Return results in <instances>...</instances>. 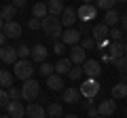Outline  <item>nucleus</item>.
I'll return each mask as SVG.
<instances>
[{
	"instance_id": "obj_1",
	"label": "nucleus",
	"mask_w": 127,
	"mask_h": 118,
	"mask_svg": "<svg viewBox=\"0 0 127 118\" xmlns=\"http://www.w3.org/2000/svg\"><path fill=\"white\" fill-rule=\"evenodd\" d=\"M42 32L47 34V36L51 38H62V32H64V25L62 21H59V17H55V15H47L45 19H42Z\"/></svg>"
},
{
	"instance_id": "obj_2",
	"label": "nucleus",
	"mask_w": 127,
	"mask_h": 118,
	"mask_svg": "<svg viewBox=\"0 0 127 118\" xmlns=\"http://www.w3.org/2000/svg\"><path fill=\"white\" fill-rule=\"evenodd\" d=\"M34 63H32V59H17L13 63V76L19 78V80H30L32 74H34Z\"/></svg>"
},
{
	"instance_id": "obj_3",
	"label": "nucleus",
	"mask_w": 127,
	"mask_h": 118,
	"mask_svg": "<svg viewBox=\"0 0 127 118\" xmlns=\"http://www.w3.org/2000/svg\"><path fill=\"white\" fill-rule=\"evenodd\" d=\"M40 97V82L30 78V80H23L21 84V99L23 101H34Z\"/></svg>"
},
{
	"instance_id": "obj_4",
	"label": "nucleus",
	"mask_w": 127,
	"mask_h": 118,
	"mask_svg": "<svg viewBox=\"0 0 127 118\" xmlns=\"http://www.w3.org/2000/svg\"><path fill=\"white\" fill-rule=\"evenodd\" d=\"M81 97H85V99H93L97 93H100V82H97V78H85V80L81 82Z\"/></svg>"
},
{
	"instance_id": "obj_5",
	"label": "nucleus",
	"mask_w": 127,
	"mask_h": 118,
	"mask_svg": "<svg viewBox=\"0 0 127 118\" xmlns=\"http://www.w3.org/2000/svg\"><path fill=\"white\" fill-rule=\"evenodd\" d=\"M83 74H85V78H100V74H102L100 61H95V59H87L85 63H83Z\"/></svg>"
},
{
	"instance_id": "obj_6",
	"label": "nucleus",
	"mask_w": 127,
	"mask_h": 118,
	"mask_svg": "<svg viewBox=\"0 0 127 118\" xmlns=\"http://www.w3.org/2000/svg\"><path fill=\"white\" fill-rule=\"evenodd\" d=\"M76 17L81 21H93L97 17V9H95V4H81L76 9Z\"/></svg>"
},
{
	"instance_id": "obj_7",
	"label": "nucleus",
	"mask_w": 127,
	"mask_h": 118,
	"mask_svg": "<svg viewBox=\"0 0 127 118\" xmlns=\"http://www.w3.org/2000/svg\"><path fill=\"white\" fill-rule=\"evenodd\" d=\"M62 42L66 46H74V44H81V32L74 30V27H66L62 32Z\"/></svg>"
},
{
	"instance_id": "obj_8",
	"label": "nucleus",
	"mask_w": 127,
	"mask_h": 118,
	"mask_svg": "<svg viewBox=\"0 0 127 118\" xmlns=\"http://www.w3.org/2000/svg\"><path fill=\"white\" fill-rule=\"evenodd\" d=\"M68 59L72 61L74 65H83V63L87 61V51L83 49L81 44H74L72 49H70V57H68Z\"/></svg>"
},
{
	"instance_id": "obj_9",
	"label": "nucleus",
	"mask_w": 127,
	"mask_h": 118,
	"mask_svg": "<svg viewBox=\"0 0 127 118\" xmlns=\"http://www.w3.org/2000/svg\"><path fill=\"white\" fill-rule=\"evenodd\" d=\"M76 9H72V6H66L64 9V13L59 15V21H62L64 27H72L74 23H76Z\"/></svg>"
},
{
	"instance_id": "obj_10",
	"label": "nucleus",
	"mask_w": 127,
	"mask_h": 118,
	"mask_svg": "<svg viewBox=\"0 0 127 118\" xmlns=\"http://www.w3.org/2000/svg\"><path fill=\"white\" fill-rule=\"evenodd\" d=\"M17 49L15 46H9V44H4V46H0V61H4V63H15L17 61Z\"/></svg>"
},
{
	"instance_id": "obj_11",
	"label": "nucleus",
	"mask_w": 127,
	"mask_h": 118,
	"mask_svg": "<svg viewBox=\"0 0 127 118\" xmlns=\"http://www.w3.org/2000/svg\"><path fill=\"white\" fill-rule=\"evenodd\" d=\"M26 114H28V118H47V110L36 101H30L26 105Z\"/></svg>"
},
{
	"instance_id": "obj_12",
	"label": "nucleus",
	"mask_w": 127,
	"mask_h": 118,
	"mask_svg": "<svg viewBox=\"0 0 127 118\" xmlns=\"http://www.w3.org/2000/svg\"><path fill=\"white\" fill-rule=\"evenodd\" d=\"M2 32H4V36H6V38L15 40V38H19V36H21V25H19V23L13 19V21H6V23H4Z\"/></svg>"
},
{
	"instance_id": "obj_13",
	"label": "nucleus",
	"mask_w": 127,
	"mask_h": 118,
	"mask_svg": "<svg viewBox=\"0 0 127 118\" xmlns=\"http://www.w3.org/2000/svg\"><path fill=\"white\" fill-rule=\"evenodd\" d=\"M6 112L11 118H23L26 116V105L21 101H9L6 103Z\"/></svg>"
},
{
	"instance_id": "obj_14",
	"label": "nucleus",
	"mask_w": 127,
	"mask_h": 118,
	"mask_svg": "<svg viewBox=\"0 0 127 118\" xmlns=\"http://www.w3.org/2000/svg\"><path fill=\"white\" fill-rule=\"evenodd\" d=\"M114 112H117V101H114V99H104L100 105H97V114L104 116V118L112 116Z\"/></svg>"
},
{
	"instance_id": "obj_15",
	"label": "nucleus",
	"mask_w": 127,
	"mask_h": 118,
	"mask_svg": "<svg viewBox=\"0 0 127 118\" xmlns=\"http://www.w3.org/2000/svg\"><path fill=\"white\" fill-rule=\"evenodd\" d=\"M47 57H49V51H47V46H45V44H36V46H32V55H30L32 61L42 63V61H47Z\"/></svg>"
},
{
	"instance_id": "obj_16",
	"label": "nucleus",
	"mask_w": 127,
	"mask_h": 118,
	"mask_svg": "<svg viewBox=\"0 0 127 118\" xmlns=\"http://www.w3.org/2000/svg\"><path fill=\"white\" fill-rule=\"evenodd\" d=\"M108 30H110V27L104 25V23H97V25L91 30V38L95 40V44H100L102 40H106V38H108Z\"/></svg>"
},
{
	"instance_id": "obj_17",
	"label": "nucleus",
	"mask_w": 127,
	"mask_h": 118,
	"mask_svg": "<svg viewBox=\"0 0 127 118\" xmlns=\"http://www.w3.org/2000/svg\"><path fill=\"white\" fill-rule=\"evenodd\" d=\"M64 103H78V101H81V91H78V89H74V86H70V89H66V91H64Z\"/></svg>"
},
{
	"instance_id": "obj_18",
	"label": "nucleus",
	"mask_w": 127,
	"mask_h": 118,
	"mask_svg": "<svg viewBox=\"0 0 127 118\" xmlns=\"http://www.w3.org/2000/svg\"><path fill=\"white\" fill-rule=\"evenodd\" d=\"M119 21H121V13H119L117 9L106 11V15H104V25H108V27H117Z\"/></svg>"
},
{
	"instance_id": "obj_19",
	"label": "nucleus",
	"mask_w": 127,
	"mask_h": 118,
	"mask_svg": "<svg viewBox=\"0 0 127 118\" xmlns=\"http://www.w3.org/2000/svg\"><path fill=\"white\" fill-rule=\"evenodd\" d=\"M47 86L51 91H64V78L59 74H51V76H47Z\"/></svg>"
},
{
	"instance_id": "obj_20",
	"label": "nucleus",
	"mask_w": 127,
	"mask_h": 118,
	"mask_svg": "<svg viewBox=\"0 0 127 118\" xmlns=\"http://www.w3.org/2000/svg\"><path fill=\"white\" fill-rule=\"evenodd\" d=\"M72 61H70L68 57H59V61L55 63V74H59V76H64V74H68L70 68H72Z\"/></svg>"
},
{
	"instance_id": "obj_21",
	"label": "nucleus",
	"mask_w": 127,
	"mask_h": 118,
	"mask_svg": "<svg viewBox=\"0 0 127 118\" xmlns=\"http://www.w3.org/2000/svg\"><path fill=\"white\" fill-rule=\"evenodd\" d=\"M108 55H110V59H119V57H123L125 55V49H123V42H110L108 44Z\"/></svg>"
},
{
	"instance_id": "obj_22",
	"label": "nucleus",
	"mask_w": 127,
	"mask_h": 118,
	"mask_svg": "<svg viewBox=\"0 0 127 118\" xmlns=\"http://www.w3.org/2000/svg\"><path fill=\"white\" fill-rule=\"evenodd\" d=\"M47 116L49 118H64V105L53 101V103L47 105Z\"/></svg>"
},
{
	"instance_id": "obj_23",
	"label": "nucleus",
	"mask_w": 127,
	"mask_h": 118,
	"mask_svg": "<svg viewBox=\"0 0 127 118\" xmlns=\"http://www.w3.org/2000/svg\"><path fill=\"white\" fill-rule=\"evenodd\" d=\"M47 9H49V15H55V17H59V15L64 13V0H49L47 2Z\"/></svg>"
},
{
	"instance_id": "obj_24",
	"label": "nucleus",
	"mask_w": 127,
	"mask_h": 118,
	"mask_svg": "<svg viewBox=\"0 0 127 118\" xmlns=\"http://www.w3.org/2000/svg\"><path fill=\"white\" fill-rule=\"evenodd\" d=\"M110 93H112V99H125L127 97V82H117Z\"/></svg>"
},
{
	"instance_id": "obj_25",
	"label": "nucleus",
	"mask_w": 127,
	"mask_h": 118,
	"mask_svg": "<svg viewBox=\"0 0 127 118\" xmlns=\"http://www.w3.org/2000/svg\"><path fill=\"white\" fill-rule=\"evenodd\" d=\"M49 15V9H47V2H36L32 6V17H38V19H45Z\"/></svg>"
},
{
	"instance_id": "obj_26",
	"label": "nucleus",
	"mask_w": 127,
	"mask_h": 118,
	"mask_svg": "<svg viewBox=\"0 0 127 118\" xmlns=\"http://www.w3.org/2000/svg\"><path fill=\"white\" fill-rule=\"evenodd\" d=\"M13 86V74L9 70H0V89H11Z\"/></svg>"
},
{
	"instance_id": "obj_27",
	"label": "nucleus",
	"mask_w": 127,
	"mask_h": 118,
	"mask_svg": "<svg viewBox=\"0 0 127 118\" xmlns=\"http://www.w3.org/2000/svg\"><path fill=\"white\" fill-rule=\"evenodd\" d=\"M17 15V9H15L13 4H6V6H2V11H0V17L4 19V23L6 21H13V17Z\"/></svg>"
},
{
	"instance_id": "obj_28",
	"label": "nucleus",
	"mask_w": 127,
	"mask_h": 118,
	"mask_svg": "<svg viewBox=\"0 0 127 118\" xmlns=\"http://www.w3.org/2000/svg\"><path fill=\"white\" fill-rule=\"evenodd\" d=\"M114 4H117V0H95V9L100 11H110L114 9Z\"/></svg>"
},
{
	"instance_id": "obj_29",
	"label": "nucleus",
	"mask_w": 127,
	"mask_h": 118,
	"mask_svg": "<svg viewBox=\"0 0 127 118\" xmlns=\"http://www.w3.org/2000/svg\"><path fill=\"white\" fill-rule=\"evenodd\" d=\"M38 72H40L42 76L47 78V76H51V74L55 72V65H53V63H49V61H42V63L38 65Z\"/></svg>"
},
{
	"instance_id": "obj_30",
	"label": "nucleus",
	"mask_w": 127,
	"mask_h": 118,
	"mask_svg": "<svg viewBox=\"0 0 127 118\" xmlns=\"http://www.w3.org/2000/svg\"><path fill=\"white\" fill-rule=\"evenodd\" d=\"M123 34H125V32L119 30V27H110V30H108V38H110L112 42H121V40H123Z\"/></svg>"
},
{
	"instance_id": "obj_31",
	"label": "nucleus",
	"mask_w": 127,
	"mask_h": 118,
	"mask_svg": "<svg viewBox=\"0 0 127 118\" xmlns=\"http://www.w3.org/2000/svg\"><path fill=\"white\" fill-rule=\"evenodd\" d=\"M112 63H114V68H117L121 74H127V57H125V55H123V57H119V59H114Z\"/></svg>"
},
{
	"instance_id": "obj_32",
	"label": "nucleus",
	"mask_w": 127,
	"mask_h": 118,
	"mask_svg": "<svg viewBox=\"0 0 127 118\" xmlns=\"http://www.w3.org/2000/svg\"><path fill=\"white\" fill-rule=\"evenodd\" d=\"M30 55H32V49H30L28 44L17 46V57H19V59H30Z\"/></svg>"
},
{
	"instance_id": "obj_33",
	"label": "nucleus",
	"mask_w": 127,
	"mask_h": 118,
	"mask_svg": "<svg viewBox=\"0 0 127 118\" xmlns=\"http://www.w3.org/2000/svg\"><path fill=\"white\" fill-rule=\"evenodd\" d=\"M68 76L72 78V80H78L81 76H85V74H83V65H72L70 72H68Z\"/></svg>"
},
{
	"instance_id": "obj_34",
	"label": "nucleus",
	"mask_w": 127,
	"mask_h": 118,
	"mask_svg": "<svg viewBox=\"0 0 127 118\" xmlns=\"http://www.w3.org/2000/svg\"><path fill=\"white\" fill-rule=\"evenodd\" d=\"M6 93H9V99L11 101H19V99H21V89L11 86V89H6Z\"/></svg>"
},
{
	"instance_id": "obj_35",
	"label": "nucleus",
	"mask_w": 127,
	"mask_h": 118,
	"mask_svg": "<svg viewBox=\"0 0 127 118\" xmlns=\"http://www.w3.org/2000/svg\"><path fill=\"white\" fill-rule=\"evenodd\" d=\"M81 46L85 51H91V49H95V40L91 36H87V38H81Z\"/></svg>"
},
{
	"instance_id": "obj_36",
	"label": "nucleus",
	"mask_w": 127,
	"mask_h": 118,
	"mask_svg": "<svg viewBox=\"0 0 127 118\" xmlns=\"http://www.w3.org/2000/svg\"><path fill=\"white\" fill-rule=\"evenodd\" d=\"M28 27H30V30H40V27H42V19L30 17V19H28Z\"/></svg>"
},
{
	"instance_id": "obj_37",
	"label": "nucleus",
	"mask_w": 127,
	"mask_h": 118,
	"mask_svg": "<svg viewBox=\"0 0 127 118\" xmlns=\"http://www.w3.org/2000/svg\"><path fill=\"white\" fill-rule=\"evenodd\" d=\"M64 51H66V44H64L62 40H57V42H55V44H53V53L62 57V55H64Z\"/></svg>"
},
{
	"instance_id": "obj_38",
	"label": "nucleus",
	"mask_w": 127,
	"mask_h": 118,
	"mask_svg": "<svg viewBox=\"0 0 127 118\" xmlns=\"http://www.w3.org/2000/svg\"><path fill=\"white\" fill-rule=\"evenodd\" d=\"M9 93H6V89H0V105H4L6 108V103H9Z\"/></svg>"
},
{
	"instance_id": "obj_39",
	"label": "nucleus",
	"mask_w": 127,
	"mask_h": 118,
	"mask_svg": "<svg viewBox=\"0 0 127 118\" xmlns=\"http://www.w3.org/2000/svg\"><path fill=\"white\" fill-rule=\"evenodd\" d=\"M87 114H89V118H95V116H100V114H97V108H95L93 103H91L89 108H87Z\"/></svg>"
},
{
	"instance_id": "obj_40",
	"label": "nucleus",
	"mask_w": 127,
	"mask_h": 118,
	"mask_svg": "<svg viewBox=\"0 0 127 118\" xmlns=\"http://www.w3.org/2000/svg\"><path fill=\"white\" fill-rule=\"evenodd\" d=\"M26 2H28V0H13V2H11V4H13L15 6V9H23V6H26Z\"/></svg>"
},
{
	"instance_id": "obj_41",
	"label": "nucleus",
	"mask_w": 127,
	"mask_h": 118,
	"mask_svg": "<svg viewBox=\"0 0 127 118\" xmlns=\"http://www.w3.org/2000/svg\"><path fill=\"white\" fill-rule=\"evenodd\" d=\"M121 23H123V32L127 34V13H125V15H121Z\"/></svg>"
},
{
	"instance_id": "obj_42",
	"label": "nucleus",
	"mask_w": 127,
	"mask_h": 118,
	"mask_svg": "<svg viewBox=\"0 0 127 118\" xmlns=\"http://www.w3.org/2000/svg\"><path fill=\"white\" fill-rule=\"evenodd\" d=\"M6 40H9V38L4 36V32H0V46H4V44H6Z\"/></svg>"
},
{
	"instance_id": "obj_43",
	"label": "nucleus",
	"mask_w": 127,
	"mask_h": 118,
	"mask_svg": "<svg viewBox=\"0 0 127 118\" xmlns=\"http://www.w3.org/2000/svg\"><path fill=\"white\" fill-rule=\"evenodd\" d=\"M102 61H104V63H112V59H110V55H108V53L102 55Z\"/></svg>"
},
{
	"instance_id": "obj_44",
	"label": "nucleus",
	"mask_w": 127,
	"mask_h": 118,
	"mask_svg": "<svg viewBox=\"0 0 127 118\" xmlns=\"http://www.w3.org/2000/svg\"><path fill=\"white\" fill-rule=\"evenodd\" d=\"M64 118H78V114H66Z\"/></svg>"
},
{
	"instance_id": "obj_45",
	"label": "nucleus",
	"mask_w": 127,
	"mask_h": 118,
	"mask_svg": "<svg viewBox=\"0 0 127 118\" xmlns=\"http://www.w3.org/2000/svg\"><path fill=\"white\" fill-rule=\"evenodd\" d=\"M2 27H4V19L0 17V32H2Z\"/></svg>"
},
{
	"instance_id": "obj_46",
	"label": "nucleus",
	"mask_w": 127,
	"mask_h": 118,
	"mask_svg": "<svg viewBox=\"0 0 127 118\" xmlns=\"http://www.w3.org/2000/svg\"><path fill=\"white\" fill-rule=\"evenodd\" d=\"M83 4H93V0H83Z\"/></svg>"
},
{
	"instance_id": "obj_47",
	"label": "nucleus",
	"mask_w": 127,
	"mask_h": 118,
	"mask_svg": "<svg viewBox=\"0 0 127 118\" xmlns=\"http://www.w3.org/2000/svg\"><path fill=\"white\" fill-rule=\"evenodd\" d=\"M123 49H125V57H127V42H125V44H123Z\"/></svg>"
},
{
	"instance_id": "obj_48",
	"label": "nucleus",
	"mask_w": 127,
	"mask_h": 118,
	"mask_svg": "<svg viewBox=\"0 0 127 118\" xmlns=\"http://www.w3.org/2000/svg\"><path fill=\"white\" fill-rule=\"evenodd\" d=\"M0 118H11V116H9V114H2V116H0Z\"/></svg>"
},
{
	"instance_id": "obj_49",
	"label": "nucleus",
	"mask_w": 127,
	"mask_h": 118,
	"mask_svg": "<svg viewBox=\"0 0 127 118\" xmlns=\"http://www.w3.org/2000/svg\"><path fill=\"white\" fill-rule=\"evenodd\" d=\"M117 2H121V4H125V2H127V0H117Z\"/></svg>"
},
{
	"instance_id": "obj_50",
	"label": "nucleus",
	"mask_w": 127,
	"mask_h": 118,
	"mask_svg": "<svg viewBox=\"0 0 127 118\" xmlns=\"http://www.w3.org/2000/svg\"><path fill=\"white\" fill-rule=\"evenodd\" d=\"M95 118H104V116H95Z\"/></svg>"
},
{
	"instance_id": "obj_51",
	"label": "nucleus",
	"mask_w": 127,
	"mask_h": 118,
	"mask_svg": "<svg viewBox=\"0 0 127 118\" xmlns=\"http://www.w3.org/2000/svg\"><path fill=\"white\" fill-rule=\"evenodd\" d=\"M125 114H127V108H125Z\"/></svg>"
}]
</instances>
